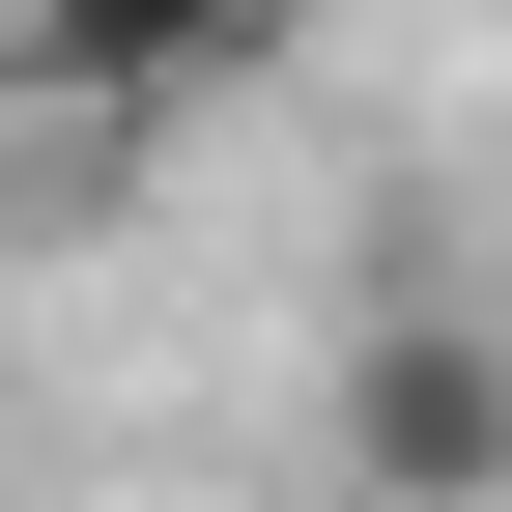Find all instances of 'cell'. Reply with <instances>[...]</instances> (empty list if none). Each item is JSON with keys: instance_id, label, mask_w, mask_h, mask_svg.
Wrapping results in <instances>:
<instances>
[{"instance_id": "cell-2", "label": "cell", "mask_w": 512, "mask_h": 512, "mask_svg": "<svg viewBox=\"0 0 512 512\" xmlns=\"http://www.w3.org/2000/svg\"><path fill=\"white\" fill-rule=\"evenodd\" d=\"M313 57V0H0V86L86 114V143H171V114H256Z\"/></svg>"}, {"instance_id": "cell-1", "label": "cell", "mask_w": 512, "mask_h": 512, "mask_svg": "<svg viewBox=\"0 0 512 512\" xmlns=\"http://www.w3.org/2000/svg\"><path fill=\"white\" fill-rule=\"evenodd\" d=\"M313 456H342L370 512H484L512 484V313L484 285H370L342 370H313Z\"/></svg>"}]
</instances>
